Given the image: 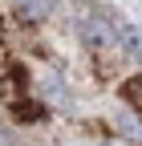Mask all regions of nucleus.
<instances>
[{"label":"nucleus","instance_id":"obj_1","mask_svg":"<svg viewBox=\"0 0 142 146\" xmlns=\"http://www.w3.org/2000/svg\"><path fill=\"white\" fill-rule=\"evenodd\" d=\"M77 33H81V45L90 53H110L114 49V25H106L102 16H81Z\"/></svg>","mask_w":142,"mask_h":146},{"label":"nucleus","instance_id":"obj_2","mask_svg":"<svg viewBox=\"0 0 142 146\" xmlns=\"http://www.w3.org/2000/svg\"><path fill=\"white\" fill-rule=\"evenodd\" d=\"M114 33H118V41L126 45V53H130V57H142V33H138L134 25H126V21H114Z\"/></svg>","mask_w":142,"mask_h":146},{"label":"nucleus","instance_id":"obj_3","mask_svg":"<svg viewBox=\"0 0 142 146\" xmlns=\"http://www.w3.org/2000/svg\"><path fill=\"white\" fill-rule=\"evenodd\" d=\"M118 130H122V134H126L130 142H142V126H138V122H134L130 114H122V118H118Z\"/></svg>","mask_w":142,"mask_h":146}]
</instances>
